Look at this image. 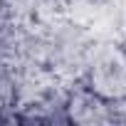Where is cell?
Wrapping results in <instances>:
<instances>
[{
  "label": "cell",
  "instance_id": "cell-1",
  "mask_svg": "<svg viewBox=\"0 0 126 126\" xmlns=\"http://www.w3.org/2000/svg\"><path fill=\"white\" fill-rule=\"evenodd\" d=\"M79 82L101 99H126V49L94 42Z\"/></svg>",
  "mask_w": 126,
  "mask_h": 126
}]
</instances>
